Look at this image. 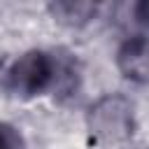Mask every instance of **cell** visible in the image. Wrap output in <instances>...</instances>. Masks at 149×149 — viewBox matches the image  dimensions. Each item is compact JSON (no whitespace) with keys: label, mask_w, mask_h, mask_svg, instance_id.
Instances as JSON below:
<instances>
[{"label":"cell","mask_w":149,"mask_h":149,"mask_svg":"<svg viewBox=\"0 0 149 149\" xmlns=\"http://www.w3.org/2000/svg\"><path fill=\"white\" fill-rule=\"evenodd\" d=\"M86 130L93 149H121L135 133L133 102L121 93L98 98L88 107Z\"/></svg>","instance_id":"cell-1"},{"label":"cell","mask_w":149,"mask_h":149,"mask_svg":"<svg viewBox=\"0 0 149 149\" xmlns=\"http://www.w3.org/2000/svg\"><path fill=\"white\" fill-rule=\"evenodd\" d=\"M54 79V56L40 49L21 54L5 74L7 91L16 98H35L51 88Z\"/></svg>","instance_id":"cell-2"},{"label":"cell","mask_w":149,"mask_h":149,"mask_svg":"<svg viewBox=\"0 0 149 149\" xmlns=\"http://www.w3.org/2000/svg\"><path fill=\"white\" fill-rule=\"evenodd\" d=\"M116 68L133 84H149V40L142 35L128 37L116 49Z\"/></svg>","instance_id":"cell-3"},{"label":"cell","mask_w":149,"mask_h":149,"mask_svg":"<svg viewBox=\"0 0 149 149\" xmlns=\"http://www.w3.org/2000/svg\"><path fill=\"white\" fill-rule=\"evenodd\" d=\"M49 12L58 23L68 28H81L98 14V5L88 0H56L49 5Z\"/></svg>","instance_id":"cell-4"},{"label":"cell","mask_w":149,"mask_h":149,"mask_svg":"<svg viewBox=\"0 0 149 149\" xmlns=\"http://www.w3.org/2000/svg\"><path fill=\"white\" fill-rule=\"evenodd\" d=\"M54 56V79H51V91L58 95H74L79 88V65L77 61L65 54V56Z\"/></svg>","instance_id":"cell-5"},{"label":"cell","mask_w":149,"mask_h":149,"mask_svg":"<svg viewBox=\"0 0 149 149\" xmlns=\"http://www.w3.org/2000/svg\"><path fill=\"white\" fill-rule=\"evenodd\" d=\"M0 149H26L21 130L7 121H0Z\"/></svg>","instance_id":"cell-6"},{"label":"cell","mask_w":149,"mask_h":149,"mask_svg":"<svg viewBox=\"0 0 149 149\" xmlns=\"http://www.w3.org/2000/svg\"><path fill=\"white\" fill-rule=\"evenodd\" d=\"M135 19H137V23L149 28V0H142L135 5Z\"/></svg>","instance_id":"cell-7"}]
</instances>
